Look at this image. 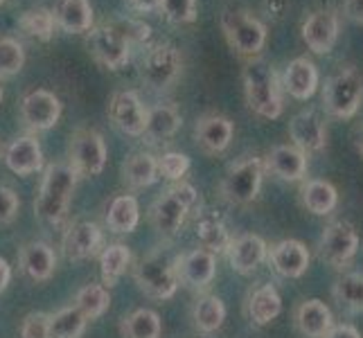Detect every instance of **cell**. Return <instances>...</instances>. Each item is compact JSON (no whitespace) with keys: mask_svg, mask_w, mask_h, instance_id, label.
<instances>
[{"mask_svg":"<svg viewBox=\"0 0 363 338\" xmlns=\"http://www.w3.org/2000/svg\"><path fill=\"white\" fill-rule=\"evenodd\" d=\"M86 47L97 64L108 70H120L131 59V41L118 25H93L86 32Z\"/></svg>","mask_w":363,"mask_h":338,"instance_id":"cell-9","label":"cell"},{"mask_svg":"<svg viewBox=\"0 0 363 338\" xmlns=\"http://www.w3.org/2000/svg\"><path fill=\"white\" fill-rule=\"evenodd\" d=\"M25 66V50L11 36H0V79L18 74Z\"/></svg>","mask_w":363,"mask_h":338,"instance_id":"cell-40","label":"cell"},{"mask_svg":"<svg viewBox=\"0 0 363 338\" xmlns=\"http://www.w3.org/2000/svg\"><path fill=\"white\" fill-rule=\"evenodd\" d=\"M120 332L124 338H160L162 322L160 316L152 309H135L120 322Z\"/></svg>","mask_w":363,"mask_h":338,"instance_id":"cell-35","label":"cell"},{"mask_svg":"<svg viewBox=\"0 0 363 338\" xmlns=\"http://www.w3.org/2000/svg\"><path fill=\"white\" fill-rule=\"evenodd\" d=\"M177 275L179 284L190 286L194 291H203L217 275V257L203 248H194L177 257Z\"/></svg>","mask_w":363,"mask_h":338,"instance_id":"cell-16","label":"cell"},{"mask_svg":"<svg viewBox=\"0 0 363 338\" xmlns=\"http://www.w3.org/2000/svg\"><path fill=\"white\" fill-rule=\"evenodd\" d=\"M108 120L124 135L143 137L147 124V108L143 99L133 91H120L108 102Z\"/></svg>","mask_w":363,"mask_h":338,"instance_id":"cell-14","label":"cell"},{"mask_svg":"<svg viewBox=\"0 0 363 338\" xmlns=\"http://www.w3.org/2000/svg\"><path fill=\"white\" fill-rule=\"evenodd\" d=\"M68 165L79 174V176H99L106 167L108 149L104 135L95 129H79L70 137L68 147Z\"/></svg>","mask_w":363,"mask_h":338,"instance_id":"cell-11","label":"cell"},{"mask_svg":"<svg viewBox=\"0 0 363 338\" xmlns=\"http://www.w3.org/2000/svg\"><path fill=\"white\" fill-rule=\"evenodd\" d=\"M363 104V72L357 66H341L323 86V108L336 120H350Z\"/></svg>","mask_w":363,"mask_h":338,"instance_id":"cell-4","label":"cell"},{"mask_svg":"<svg viewBox=\"0 0 363 338\" xmlns=\"http://www.w3.org/2000/svg\"><path fill=\"white\" fill-rule=\"evenodd\" d=\"M127 3L138 14H152L160 9V0H127Z\"/></svg>","mask_w":363,"mask_h":338,"instance_id":"cell-47","label":"cell"},{"mask_svg":"<svg viewBox=\"0 0 363 338\" xmlns=\"http://www.w3.org/2000/svg\"><path fill=\"white\" fill-rule=\"evenodd\" d=\"M269 264L273 266V271L282 275V278H289V280H298L303 278L309 269V261L311 255L303 242L298 240H282L275 246L269 248Z\"/></svg>","mask_w":363,"mask_h":338,"instance_id":"cell-19","label":"cell"},{"mask_svg":"<svg viewBox=\"0 0 363 338\" xmlns=\"http://www.w3.org/2000/svg\"><path fill=\"white\" fill-rule=\"evenodd\" d=\"M264 171H271L273 176L286 183H300L307 179V156L294 145H278L262 158Z\"/></svg>","mask_w":363,"mask_h":338,"instance_id":"cell-20","label":"cell"},{"mask_svg":"<svg viewBox=\"0 0 363 338\" xmlns=\"http://www.w3.org/2000/svg\"><path fill=\"white\" fill-rule=\"evenodd\" d=\"M341 21L336 9H316L303 21V41L314 55H330L336 41H339Z\"/></svg>","mask_w":363,"mask_h":338,"instance_id":"cell-13","label":"cell"},{"mask_svg":"<svg viewBox=\"0 0 363 338\" xmlns=\"http://www.w3.org/2000/svg\"><path fill=\"white\" fill-rule=\"evenodd\" d=\"M343 11L352 23L363 25V0H345Z\"/></svg>","mask_w":363,"mask_h":338,"instance_id":"cell-46","label":"cell"},{"mask_svg":"<svg viewBox=\"0 0 363 338\" xmlns=\"http://www.w3.org/2000/svg\"><path fill=\"white\" fill-rule=\"evenodd\" d=\"M3 97H5V93H3V89H0V102H3Z\"/></svg>","mask_w":363,"mask_h":338,"instance_id":"cell-50","label":"cell"},{"mask_svg":"<svg viewBox=\"0 0 363 338\" xmlns=\"http://www.w3.org/2000/svg\"><path fill=\"white\" fill-rule=\"evenodd\" d=\"M183 124L181 113L172 104H156L147 108V124H145V142L149 145H165L179 133Z\"/></svg>","mask_w":363,"mask_h":338,"instance_id":"cell-27","label":"cell"},{"mask_svg":"<svg viewBox=\"0 0 363 338\" xmlns=\"http://www.w3.org/2000/svg\"><path fill=\"white\" fill-rule=\"evenodd\" d=\"M74 307H77L86 320H95L104 314L111 305V293L104 284H86L74 295Z\"/></svg>","mask_w":363,"mask_h":338,"instance_id":"cell-39","label":"cell"},{"mask_svg":"<svg viewBox=\"0 0 363 338\" xmlns=\"http://www.w3.org/2000/svg\"><path fill=\"white\" fill-rule=\"evenodd\" d=\"M9 282H11V266L7 264V259L0 257V293L7 289Z\"/></svg>","mask_w":363,"mask_h":338,"instance_id":"cell-48","label":"cell"},{"mask_svg":"<svg viewBox=\"0 0 363 338\" xmlns=\"http://www.w3.org/2000/svg\"><path fill=\"white\" fill-rule=\"evenodd\" d=\"M21 210V198L18 194L7 185H0V225H7L16 219Z\"/></svg>","mask_w":363,"mask_h":338,"instance_id":"cell-44","label":"cell"},{"mask_svg":"<svg viewBox=\"0 0 363 338\" xmlns=\"http://www.w3.org/2000/svg\"><path fill=\"white\" fill-rule=\"evenodd\" d=\"M235 127L226 116L219 113H206L194 124V142L208 156L223 154L233 142Z\"/></svg>","mask_w":363,"mask_h":338,"instance_id":"cell-18","label":"cell"},{"mask_svg":"<svg viewBox=\"0 0 363 338\" xmlns=\"http://www.w3.org/2000/svg\"><path fill=\"white\" fill-rule=\"evenodd\" d=\"M187 171H190V158H187V154L165 152L162 156H158V176H162L165 181L179 183L183 181Z\"/></svg>","mask_w":363,"mask_h":338,"instance_id":"cell-42","label":"cell"},{"mask_svg":"<svg viewBox=\"0 0 363 338\" xmlns=\"http://www.w3.org/2000/svg\"><path fill=\"white\" fill-rule=\"evenodd\" d=\"M354 147H357V152L363 158V124H361V127L357 129V133H354Z\"/></svg>","mask_w":363,"mask_h":338,"instance_id":"cell-49","label":"cell"},{"mask_svg":"<svg viewBox=\"0 0 363 338\" xmlns=\"http://www.w3.org/2000/svg\"><path fill=\"white\" fill-rule=\"evenodd\" d=\"M192 320L194 327L201 334H215L223 325V320H226V305L215 293L201 295L192 309Z\"/></svg>","mask_w":363,"mask_h":338,"instance_id":"cell-33","label":"cell"},{"mask_svg":"<svg viewBox=\"0 0 363 338\" xmlns=\"http://www.w3.org/2000/svg\"><path fill=\"white\" fill-rule=\"evenodd\" d=\"M282 89L289 93L294 99H311L318 91V68L311 59L307 57H296L289 61V66L284 70Z\"/></svg>","mask_w":363,"mask_h":338,"instance_id":"cell-26","label":"cell"},{"mask_svg":"<svg viewBox=\"0 0 363 338\" xmlns=\"http://www.w3.org/2000/svg\"><path fill=\"white\" fill-rule=\"evenodd\" d=\"M246 314L248 320L257 325V327H264L271 325L275 318L282 314V298L273 284H259L246 298Z\"/></svg>","mask_w":363,"mask_h":338,"instance_id":"cell-28","label":"cell"},{"mask_svg":"<svg viewBox=\"0 0 363 338\" xmlns=\"http://www.w3.org/2000/svg\"><path fill=\"white\" fill-rule=\"evenodd\" d=\"M61 99L45 89H34L21 99V120L32 131H50L61 118Z\"/></svg>","mask_w":363,"mask_h":338,"instance_id":"cell-12","label":"cell"},{"mask_svg":"<svg viewBox=\"0 0 363 338\" xmlns=\"http://www.w3.org/2000/svg\"><path fill=\"white\" fill-rule=\"evenodd\" d=\"M77 179L79 174L68 162H52V165H48L43 169L39 192H36L34 198L36 217L52 225H59L64 221L72 201L74 187H77Z\"/></svg>","mask_w":363,"mask_h":338,"instance_id":"cell-2","label":"cell"},{"mask_svg":"<svg viewBox=\"0 0 363 338\" xmlns=\"http://www.w3.org/2000/svg\"><path fill=\"white\" fill-rule=\"evenodd\" d=\"M52 14L57 28L66 34H86L95 21L91 0H57Z\"/></svg>","mask_w":363,"mask_h":338,"instance_id":"cell-29","label":"cell"},{"mask_svg":"<svg viewBox=\"0 0 363 338\" xmlns=\"http://www.w3.org/2000/svg\"><path fill=\"white\" fill-rule=\"evenodd\" d=\"M300 203L311 215L328 217L339 205V192H336V187L330 181L309 179L303 181V187H300Z\"/></svg>","mask_w":363,"mask_h":338,"instance_id":"cell-30","label":"cell"},{"mask_svg":"<svg viewBox=\"0 0 363 338\" xmlns=\"http://www.w3.org/2000/svg\"><path fill=\"white\" fill-rule=\"evenodd\" d=\"M264 179V162L259 156H244L228 167L226 176L219 185V194L230 205H248L253 203Z\"/></svg>","mask_w":363,"mask_h":338,"instance_id":"cell-7","label":"cell"},{"mask_svg":"<svg viewBox=\"0 0 363 338\" xmlns=\"http://www.w3.org/2000/svg\"><path fill=\"white\" fill-rule=\"evenodd\" d=\"M289 137L305 156L320 154L328 147V127L316 111H300L289 122Z\"/></svg>","mask_w":363,"mask_h":338,"instance_id":"cell-15","label":"cell"},{"mask_svg":"<svg viewBox=\"0 0 363 338\" xmlns=\"http://www.w3.org/2000/svg\"><path fill=\"white\" fill-rule=\"evenodd\" d=\"M133 280L145 295L154 300H169L179 291L177 257H167L162 250H152L133 269Z\"/></svg>","mask_w":363,"mask_h":338,"instance_id":"cell-6","label":"cell"},{"mask_svg":"<svg viewBox=\"0 0 363 338\" xmlns=\"http://www.w3.org/2000/svg\"><path fill=\"white\" fill-rule=\"evenodd\" d=\"M18 28L23 34L32 36L36 41H50L55 36L57 30V21L52 9L48 7H32V9H25L23 14L18 16Z\"/></svg>","mask_w":363,"mask_h":338,"instance_id":"cell-36","label":"cell"},{"mask_svg":"<svg viewBox=\"0 0 363 338\" xmlns=\"http://www.w3.org/2000/svg\"><path fill=\"white\" fill-rule=\"evenodd\" d=\"M226 255L230 259L233 271H237L240 275H250L267 261L269 246L259 235L248 232V235H240L237 240H233Z\"/></svg>","mask_w":363,"mask_h":338,"instance_id":"cell-23","label":"cell"},{"mask_svg":"<svg viewBox=\"0 0 363 338\" xmlns=\"http://www.w3.org/2000/svg\"><path fill=\"white\" fill-rule=\"evenodd\" d=\"M332 298L350 314H363V273H343L332 286Z\"/></svg>","mask_w":363,"mask_h":338,"instance_id":"cell-34","label":"cell"},{"mask_svg":"<svg viewBox=\"0 0 363 338\" xmlns=\"http://www.w3.org/2000/svg\"><path fill=\"white\" fill-rule=\"evenodd\" d=\"M21 338H50V314L32 311L21 320Z\"/></svg>","mask_w":363,"mask_h":338,"instance_id":"cell-43","label":"cell"},{"mask_svg":"<svg viewBox=\"0 0 363 338\" xmlns=\"http://www.w3.org/2000/svg\"><path fill=\"white\" fill-rule=\"evenodd\" d=\"M323 338H363L361 332L350 322H341V325H332V329L325 334Z\"/></svg>","mask_w":363,"mask_h":338,"instance_id":"cell-45","label":"cell"},{"mask_svg":"<svg viewBox=\"0 0 363 338\" xmlns=\"http://www.w3.org/2000/svg\"><path fill=\"white\" fill-rule=\"evenodd\" d=\"M86 327L89 320L74 305L50 314V338H82Z\"/></svg>","mask_w":363,"mask_h":338,"instance_id":"cell-38","label":"cell"},{"mask_svg":"<svg viewBox=\"0 0 363 338\" xmlns=\"http://www.w3.org/2000/svg\"><path fill=\"white\" fill-rule=\"evenodd\" d=\"M183 72V55L172 43H156L140 61V79L149 91L162 93L172 89Z\"/></svg>","mask_w":363,"mask_h":338,"instance_id":"cell-8","label":"cell"},{"mask_svg":"<svg viewBox=\"0 0 363 338\" xmlns=\"http://www.w3.org/2000/svg\"><path fill=\"white\" fill-rule=\"evenodd\" d=\"M199 205V192L196 187L179 181L169 185L156 201L149 208V221H152L154 230L162 240H172L183 228L185 219L190 217V212Z\"/></svg>","mask_w":363,"mask_h":338,"instance_id":"cell-3","label":"cell"},{"mask_svg":"<svg viewBox=\"0 0 363 338\" xmlns=\"http://www.w3.org/2000/svg\"><path fill=\"white\" fill-rule=\"evenodd\" d=\"M102 246H104V232L95 221H77L68 225L64 240H61L64 255L70 261L91 259L99 253Z\"/></svg>","mask_w":363,"mask_h":338,"instance_id":"cell-17","label":"cell"},{"mask_svg":"<svg viewBox=\"0 0 363 338\" xmlns=\"http://www.w3.org/2000/svg\"><path fill=\"white\" fill-rule=\"evenodd\" d=\"M359 232L352 223L336 219L328 223L318 240V257L332 269L341 271L352 261L359 253Z\"/></svg>","mask_w":363,"mask_h":338,"instance_id":"cell-10","label":"cell"},{"mask_svg":"<svg viewBox=\"0 0 363 338\" xmlns=\"http://www.w3.org/2000/svg\"><path fill=\"white\" fill-rule=\"evenodd\" d=\"M131 264V250L124 244H111L99 253V266H102V284L111 289Z\"/></svg>","mask_w":363,"mask_h":338,"instance_id":"cell-37","label":"cell"},{"mask_svg":"<svg viewBox=\"0 0 363 338\" xmlns=\"http://www.w3.org/2000/svg\"><path fill=\"white\" fill-rule=\"evenodd\" d=\"M221 30L228 45L244 59H255L267 45V25L246 9L226 7L221 14Z\"/></svg>","mask_w":363,"mask_h":338,"instance_id":"cell-5","label":"cell"},{"mask_svg":"<svg viewBox=\"0 0 363 338\" xmlns=\"http://www.w3.org/2000/svg\"><path fill=\"white\" fill-rule=\"evenodd\" d=\"M242 79L248 108L264 120H278L284 111L282 84L269 61L262 57L246 59Z\"/></svg>","mask_w":363,"mask_h":338,"instance_id":"cell-1","label":"cell"},{"mask_svg":"<svg viewBox=\"0 0 363 338\" xmlns=\"http://www.w3.org/2000/svg\"><path fill=\"white\" fill-rule=\"evenodd\" d=\"M158 158L152 154H131L122 165V181L131 190H145L158 181Z\"/></svg>","mask_w":363,"mask_h":338,"instance_id":"cell-32","label":"cell"},{"mask_svg":"<svg viewBox=\"0 0 363 338\" xmlns=\"http://www.w3.org/2000/svg\"><path fill=\"white\" fill-rule=\"evenodd\" d=\"M160 14L172 25L196 21V0H160Z\"/></svg>","mask_w":363,"mask_h":338,"instance_id":"cell-41","label":"cell"},{"mask_svg":"<svg viewBox=\"0 0 363 338\" xmlns=\"http://www.w3.org/2000/svg\"><path fill=\"white\" fill-rule=\"evenodd\" d=\"M294 325L298 334H303L305 338H323L332 329L334 316L323 300L309 298L294 309Z\"/></svg>","mask_w":363,"mask_h":338,"instance_id":"cell-24","label":"cell"},{"mask_svg":"<svg viewBox=\"0 0 363 338\" xmlns=\"http://www.w3.org/2000/svg\"><path fill=\"white\" fill-rule=\"evenodd\" d=\"M138 223H140V205H138L135 196L120 194L108 203L106 225H108L111 232L129 235V232H133L138 228Z\"/></svg>","mask_w":363,"mask_h":338,"instance_id":"cell-31","label":"cell"},{"mask_svg":"<svg viewBox=\"0 0 363 338\" xmlns=\"http://www.w3.org/2000/svg\"><path fill=\"white\" fill-rule=\"evenodd\" d=\"M3 3H5V0H0V5H3Z\"/></svg>","mask_w":363,"mask_h":338,"instance_id":"cell-51","label":"cell"},{"mask_svg":"<svg viewBox=\"0 0 363 338\" xmlns=\"http://www.w3.org/2000/svg\"><path fill=\"white\" fill-rule=\"evenodd\" d=\"M5 165L18 174V176H30L43 167V149L34 135H21L11 140L5 149Z\"/></svg>","mask_w":363,"mask_h":338,"instance_id":"cell-25","label":"cell"},{"mask_svg":"<svg viewBox=\"0 0 363 338\" xmlns=\"http://www.w3.org/2000/svg\"><path fill=\"white\" fill-rule=\"evenodd\" d=\"M21 273L32 282H48L57 271L55 248L45 242H28L18 253Z\"/></svg>","mask_w":363,"mask_h":338,"instance_id":"cell-22","label":"cell"},{"mask_svg":"<svg viewBox=\"0 0 363 338\" xmlns=\"http://www.w3.org/2000/svg\"><path fill=\"white\" fill-rule=\"evenodd\" d=\"M194 235L199 244H201L203 250L212 255H226L228 248L233 244L235 237L230 235V228L226 219L221 215H217L215 210H203L196 215V221H194Z\"/></svg>","mask_w":363,"mask_h":338,"instance_id":"cell-21","label":"cell"}]
</instances>
